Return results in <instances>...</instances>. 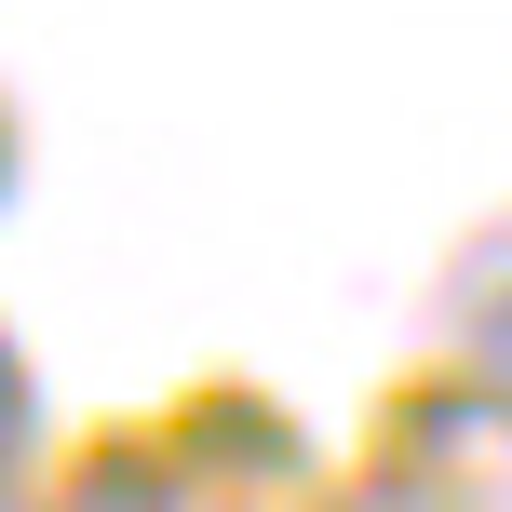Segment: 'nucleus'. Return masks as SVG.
<instances>
[{"mask_svg":"<svg viewBox=\"0 0 512 512\" xmlns=\"http://www.w3.org/2000/svg\"><path fill=\"white\" fill-rule=\"evenodd\" d=\"M337 512H445V499H418V486H364V499H337Z\"/></svg>","mask_w":512,"mask_h":512,"instance_id":"4","label":"nucleus"},{"mask_svg":"<svg viewBox=\"0 0 512 512\" xmlns=\"http://www.w3.org/2000/svg\"><path fill=\"white\" fill-rule=\"evenodd\" d=\"M472 351H486V378L512 391V283H499V297H486V337H472Z\"/></svg>","mask_w":512,"mask_h":512,"instance_id":"2","label":"nucleus"},{"mask_svg":"<svg viewBox=\"0 0 512 512\" xmlns=\"http://www.w3.org/2000/svg\"><path fill=\"white\" fill-rule=\"evenodd\" d=\"M27 445H41V391H27L14 337H0V486H14V472H27Z\"/></svg>","mask_w":512,"mask_h":512,"instance_id":"1","label":"nucleus"},{"mask_svg":"<svg viewBox=\"0 0 512 512\" xmlns=\"http://www.w3.org/2000/svg\"><path fill=\"white\" fill-rule=\"evenodd\" d=\"M68 512H176V499H162V486H81Z\"/></svg>","mask_w":512,"mask_h":512,"instance_id":"3","label":"nucleus"}]
</instances>
